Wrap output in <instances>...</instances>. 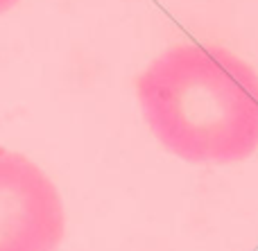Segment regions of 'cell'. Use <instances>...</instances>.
<instances>
[{"mask_svg": "<svg viewBox=\"0 0 258 251\" xmlns=\"http://www.w3.org/2000/svg\"><path fill=\"white\" fill-rule=\"evenodd\" d=\"M147 127L188 163H236L258 149V75L220 45H174L136 81Z\"/></svg>", "mask_w": 258, "mask_h": 251, "instance_id": "6da1fadb", "label": "cell"}, {"mask_svg": "<svg viewBox=\"0 0 258 251\" xmlns=\"http://www.w3.org/2000/svg\"><path fill=\"white\" fill-rule=\"evenodd\" d=\"M63 231L57 186L30 158L0 147V251H57Z\"/></svg>", "mask_w": 258, "mask_h": 251, "instance_id": "7a4b0ae2", "label": "cell"}, {"mask_svg": "<svg viewBox=\"0 0 258 251\" xmlns=\"http://www.w3.org/2000/svg\"><path fill=\"white\" fill-rule=\"evenodd\" d=\"M18 3H21V0H0V14L9 12V9H12V7H16Z\"/></svg>", "mask_w": 258, "mask_h": 251, "instance_id": "3957f363", "label": "cell"}]
</instances>
